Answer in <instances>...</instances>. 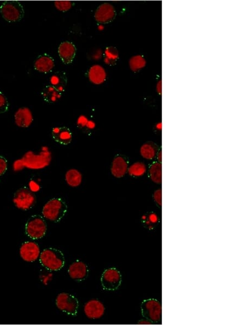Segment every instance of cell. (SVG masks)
I'll return each instance as SVG.
<instances>
[{
    "mask_svg": "<svg viewBox=\"0 0 246 325\" xmlns=\"http://www.w3.org/2000/svg\"><path fill=\"white\" fill-rule=\"evenodd\" d=\"M88 75L89 81L96 85L102 84L107 79L106 70L99 64H95L90 68Z\"/></svg>",
    "mask_w": 246,
    "mask_h": 325,
    "instance_id": "ac0fdd59",
    "label": "cell"
},
{
    "mask_svg": "<svg viewBox=\"0 0 246 325\" xmlns=\"http://www.w3.org/2000/svg\"><path fill=\"white\" fill-rule=\"evenodd\" d=\"M156 129L158 130H162V125L161 123H159V124H158L156 126Z\"/></svg>",
    "mask_w": 246,
    "mask_h": 325,
    "instance_id": "d590c367",
    "label": "cell"
},
{
    "mask_svg": "<svg viewBox=\"0 0 246 325\" xmlns=\"http://www.w3.org/2000/svg\"><path fill=\"white\" fill-rule=\"evenodd\" d=\"M116 12L115 7L110 3H103L95 11L94 17L97 22L101 24H107L115 19Z\"/></svg>",
    "mask_w": 246,
    "mask_h": 325,
    "instance_id": "8fae6325",
    "label": "cell"
},
{
    "mask_svg": "<svg viewBox=\"0 0 246 325\" xmlns=\"http://www.w3.org/2000/svg\"><path fill=\"white\" fill-rule=\"evenodd\" d=\"M43 97L48 103H55L61 97V93L53 86H48L43 89Z\"/></svg>",
    "mask_w": 246,
    "mask_h": 325,
    "instance_id": "484cf974",
    "label": "cell"
},
{
    "mask_svg": "<svg viewBox=\"0 0 246 325\" xmlns=\"http://www.w3.org/2000/svg\"><path fill=\"white\" fill-rule=\"evenodd\" d=\"M122 281L121 274L115 268L106 269L102 273L101 278L103 289L106 291L117 290L121 285Z\"/></svg>",
    "mask_w": 246,
    "mask_h": 325,
    "instance_id": "9c48e42d",
    "label": "cell"
},
{
    "mask_svg": "<svg viewBox=\"0 0 246 325\" xmlns=\"http://www.w3.org/2000/svg\"><path fill=\"white\" fill-rule=\"evenodd\" d=\"M52 135L55 141L62 145L70 144L73 139L72 132L66 127L53 128Z\"/></svg>",
    "mask_w": 246,
    "mask_h": 325,
    "instance_id": "e0dca14e",
    "label": "cell"
},
{
    "mask_svg": "<svg viewBox=\"0 0 246 325\" xmlns=\"http://www.w3.org/2000/svg\"><path fill=\"white\" fill-rule=\"evenodd\" d=\"M119 58V53L116 48L107 47L104 52V61L108 65H114Z\"/></svg>",
    "mask_w": 246,
    "mask_h": 325,
    "instance_id": "d4e9b609",
    "label": "cell"
},
{
    "mask_svg": "<svg viewBox=\"0 0 246 325\" xmlns=\"http://www.w3.org/2000/svg\"><path fill=\"white\" fill-rule=\"evenodd\" d=\"M8 108L9 103L7 98L1 92H0V114L7 112Z\"/></svg>",
    "mask_w": 246,
    "mask_h": 325,
    "instance_id": "f1b7e54d",
    "label": "cell"
},
{
    "mask_svg": "<svg viewBox=\"0 0 246 325\" xmlns=\"http://www.w3.org/2000/svg\"><path fill=\"white\" fill-rule=\"evenodd\" d=\"M152 324V322H150L147 319L141 320V321H139L138 323V324L139 325H151Z\"/></svg>",
    "mask_w": 246,
    "mask_h": 325,
    "instance_id": "836d02e7",
    "label": "cell"
},
{
    "mask_svg": "<svg viewBox=\"0 0 246 325\" xmlns=\"http://www.w3.org/2000/svg\"><path fill=\"white\" fill-rule=\"evenodd\" d=\"M13 202L18 209L22 211H27L35 205L36 196L34 192L29 188L22 187L17 190L14 195Z\"/></svg>",
    "mask_w": 246,
    "mask_h": 325,
    "instance_id": "5b68a950",
    "label": "cell"
},
{
    "mask_svg": "<svg viewBox=\"0 0 246 325\" xmlns=\"http://www.w3.org/2000/svg\"><path fill=\"white\" fill-rule=\"evenodd\" d=\"M41 265L50 271H60L65 265V257L61 250L49 248L41 252L40 256Z\"/></svg>",
    "mask_w": 246,
    "mask_h": 325,
    "instance_id": "7a4b0ae2",
    "label": "cell"
},
{
    "mask_svg": "<svg viewBox=\"0 0 246 325\" xmlns=\"http://www.w3.org/2000/svg\"><path fill=\"white\" fill-rule=\"evenodd\" d=\"M155 202L161 207L162 205V191L161 189L155 191L153 195Z\"/></svg>",
    "mask_w": 246,
    "mask_h": 325,
    "instance_id": "4dcf8cb0",
    "label": "cell"
},
{
    "mask_svg": "<svg viewBox=\"0 0 246 325\" xmlns=\"http://www.w3.org/2000/svg\"><path fill=\"white\" fill-rule=\"evenodd\" d=\"M129 162L127 159L122 155H117L112 159L110 173L113 177L120 179L127 174Z\"/></svg>",
    "mask_w": 246,
    "mask_h": 325,
    "instance_id": "7c38bea8",
    "label": "cell"
},
{
    "mask_svg": "<svg viewBox=\"0 0 246 325\" xmlns=\"http://www.w3.org/2000/svg\"><path fill=\"white\" fill-rule=\"evenodd\" d=\"M149 177L150 180L156 184L162 183V163L154 162L148 169Z\"/></svg>",
    "mask_w": 246,
    "mask_h": 325,
    "instance_id": "603a6c76",
    "label": "cell"
},
{
    "mask_svg": "<svg viewBox=\"0 0 246 325\" xmlns=\"http://www.w3.org/2000/svg\"><path fill=\"white\" fill-rule=\"evenodd\" d=\"M143 225L149 231H153L158 225L159 218L157 214L151 212L144 215L141 217Z\"/></svg>",
    "mask_w": 246,
    "mask_h": 325,
    "instance_id": "cb8c5ba5",
    "label": "cell"
},
{
    "mask_svg": "<svg viewBox=\"0 0 246 325\" xmlns=\"http://www.w3.org/2000/svg\"><path fill=\"white\" fill-rule=\"evenodd\" d=\"M54 66V59L47 54H43L39 57L34 64L35 69L44 74L51 72Z\"/></svg>",
    "mask_w": 246,
    "mask_h": 325,
    "instance_id": "ffe728a7",
    "label": "cell"
},
{
    "mask_svg": "<svg viewBox=\"0 0 246 325\" xmlns=\"http://www.w3.org/2000/svg\"><path fill=\"white\" fill-rule=\"evenodd\" d=\"M53 159L52 153L47 146H43L38 153L33 151L26 152L22 158L15 162L14 167L17 171L24 168L33 170H41L48 167Z\"/></svg>",
    "mask_w": 246,
    "mask_h": 325,
    "instance_id": "6da1fadb",
    "label": "cell"
},
{
    "mask_svg": "<svg viewBox=\"0 0 246 325\" xmlns=\"http://www.w3.org/2000/svg\"><path fill=\"white\" fill-rule=\"evenodd\" d=\"M41 253L40 246L32 241H25L22 243L19 251L21 259L28 263L36 261L40 258Z\"/></svg>",
    "mask_w": 246,
    "mask_h": 325,
    "instance_id": "30bf717a",
    "label": "cell"
},
{
    "mask_svg": "<svg viewBox=\"0 0 246 325\" xmlns=\"http://www.w3.org/2000/svg\"><path fill=\"white\" fill-rule=\"evenodd\" d=\"M84 312L86 317L90 319H99L103 317L105 312V307L102 302L98 300H91L85 304Z\"/></svg>",
    "mask_w": 246,
    "mask_h": 325,
    "instance_id": "4fadbf2b",
    "label": "cell"
},
{
    "mask_svg": "<svg viewBox=\"0 0 246 325\" xmlns=\"http://www.w3.org/2000/svg\"><path fill=\"white\" fill-rule=\"evenodd\" d=\"M65 181L68 186L73 189L80 187L83 181V175L78 169L72 168L66 172Z\"/></svg>",
    "mask_w": 246,
    "mask_h": 325,
    "instance_id": "d6986e66",
    "label": "cell"
},
{
    "mask_svg": "<svg viewBox=\"0 0 246 325\" xmlns=\"http://www.w3.org/2000/svg\"><path fill=\"white\" fill-rule=\"evenodd\" d=\"M0 12L6 21L13 22L20 21L24 16V7L17 1H6L0 6Z\"/></svg>",
    "mask_w": 246,
    "mask_h": 325,
    "instance_id": "8992f818",
    "label": "cell"
},
{
    "mask_svg": "<svg viewBox=\"0 0 246 325\" xmlns=\"http://www.w3.org/2000/svg\"><path fill=\"white\" fill-rule=\"evenodd\" d=\"M88 273V265L80 260L72 263L68 269V275L76 282L84 281L87 278Z\"/></svg>",
    "mask_w": 246,
    "mask_h": 325,
    "instance_id": "5bb4252c",
    "label": "cell"
},
{
    "mask_svg": "<svg viewBox=\"0 0 246 325\" xmlns=\"http://www.w3.org/2000/svg\"><path fill=\"white\" fill-rule=\"evenodd\" d=\"M16 125L19 127L29 128L33 123L34 117L30 109L22 107L18 109L15 114Z\"/></svg>",
    "mask_w": 246,
    "mask_h": 325,
    "instance_id": "9a60e30c",
    "label": "cell"
},
{
    "mask_svg": "<svg viewBox=\"0 0 246 325\" xmlns=\"http://www.w3.org/2000/svg\"><path fill=\"white\" fill-rule=\"evenodd\" d=\"M129 63L131 69L134 71H137L141 70L145 66V61L143 57L136 56L131 58Z\"/></svg>",
    "mask_w": 246,
    "mask_h": 325,
    "instance_id": "4316f807",
    "label": "cell"
},
{
    "mask_svg": "<svg viewBox=\"0 0 246 325\" xmlns=\"http://www.w3.org/2000/svg\"><path fill=\"white\" fill-rule=\"evenodd\" d=\"M47 231V223L40 215H33L26 222L25 233L32 239H41L45 236Z\"/></svg>",
    "mask_w": 246,
    "mask_h": 325,
    "instance_id": "277c9868",
    "label": "cell"
},
{
    "mask_svg": "<svg viewBox=\"0 0 246 325\" xmlns=\"http://www.w3.org/2000/svg\"><path fill=\"white\" fill-rule=\"evenodd\" d=\"M96 128H97V124H96L95 122L89 119L85 129L89 131H93L96 129Z\"/></svg>",
    "mask_w": 246,
    "mask_h": 325,
    "instance_id": "d6a6232c",
    "label": "cell"
},
{
    "mask_svg": "<svg viewBox=\"0 0 246 325\" xmlns=\"http://www.w3.org/2000/svg\"><path fill=\"white\" fill-rule=\"evenodd\" d=\"M141 309L143 317L153 324L161 322L162 306L158 301L153 299L145 300L141 304Z\"/></svg>",
    "mask_w": 246,
    "mask_h": 325,
    "instance_id": "52a82bcc",
    "label": "cell"
},
{
    "mask_svg": "<svg viewBox=\"0 0 246 325\" xmlns=\"http://www.w3.org/2000/svg\"><path fill=\"white\" fill-rule=\"evenodd\" d=\"M54 5L59 11L66 12L71 8L72 2L70 1H56L54 2Z\"/></svg>",
    "mask_w": 246,
    "mask_h": 325,
    "instance_id": "83f0119b",
    "label": "cell"
},
{
    "mask_svg": "<svg viewBox=\"0 0 246 325\" xmlns=\"http://www.w3.org/2000/svg\"><path fill=\"white\" fill-rule=\"evenodd\" d=\"M58 53L63 63L70 64L75 57L76 48L72 43L65 41L59 45Z\"/></svg>",
    "mask_w": 246,
    "mask_h": 325,
    "instance_id": "2e32d148",
    "label": "cell"
},
{
    "mask_svg": "<svg viewBox=\"0 0 246 325\" xmlns=\"http://www.w3.org/2000/svg\"><path fill=\"white\" fill-rule=\"evenodd\" d=\"M67 212V205L61 198H54L43 206L42 214L43 218L53 222L62 220Z\"/></svg>",
    "mask_w": 246,
    "mask_h": 325,
    "instance_id": "3957f363",
    "label": "cell"
},
{
    "mask_svg": "<svg viewBox=\"0 0 246 325\" xmlns=\"http://www.w3.org/2000/svg\"><path fill=\"white\" fill-rule=\"evenodd\" d=\"M89 120V118L87 116L84 115V114H81V115L77 119L76 125L77 127H79L80 129L82 130L85 129Z\"/></svg>",
    "mask_w": 246,
    "mask_h": 325,
    "instance_id": "f546056e",
    "label": "cell"
},
{
    "mask_svg": "<svg viewBox=\"0 0 246 325\" xmlns=\"http://www.w3.org/2000/svg\"><path fill=\"white\" fill-rule=\"evenodd\" d=\"M156 158H157L158 162L162 163V151H158V152L157 154Z\"/></svg>",
    "mask_w": 246,
    "mask_h": 325,
    "instance_id": "e575fe53",
    "label": "cell"
},
{
    "mask_svg": "<svg viewBox=\"0 0 246 325\" xmlns=\"http://www.w3.org/2000/svg\"><path fill=\"white\" fill-rule=\"evenodd\" d=\"M58 309L68 315L76 316L79 307V302L76 297L68 293L59 294L56 300Z\"/></svg>",
    "mask_w": 246,
    "mask_h": 325,
    "instance_id": "ba28073f",
    "label": "cell"
},
{
    "mask_svg": "<svg viewBox=\"0 0 246 325\" xmlns=\"http://www.w3.org/2000/svg\"><path fill=\"white\" fill-rule=\"evenodd\" d=\"M158 152L157 146L152 142L144 143L141 145L140 149L141 156L147 161H152L156 158Z\"/></svg>",
    "mask_w": 246,
    "mask_h": 325,
    "instance_id": "44dd1931",
    "label": "cell"
},
{
    "mask_svg": "<svg viewBox=\"0 0 246 325\" xmlns=\"http://www.w3.org/2000/svg\"><path fill=\"white\" fill-rule=\"evenodd\" d=\"M7 170V161L2 155H0V176L3 175Z\"/></svg>",
    "mask_w": 246,
    "mask_h": 325,
    "instance_id": "1f68e13d",
    "label": "cell"
},
{
    "mask_svg": "<svg viewBox=\"0 0 246 325\" xmlns=\"http://www.w3.org/2000/svg\"><path fill=\"white\" fill-rule=\"evenodd\" d=\"M148 172L147 165L143 162H135L129 165L127 174L133 177H140L144 176Z\"/></svg>",
    "mask_w": 246,
    "mask_h": 325,
    "instance_id": "7402d4cb",
    "label": "cell"
}]
</instances>
